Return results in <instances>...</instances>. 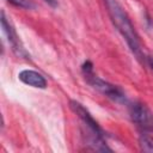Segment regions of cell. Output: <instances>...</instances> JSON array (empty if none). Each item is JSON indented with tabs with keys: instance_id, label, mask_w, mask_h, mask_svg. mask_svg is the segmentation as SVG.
<instances>
[{
	"instance_id": "obj_4",
	"label": "cell",
	"mask_w": 153,
	"mask_h": 153,
	"mask_svg": "<svg viewBox=\"0 0 153 153\" xmlns=\"http://www.w3.org/2000/svg\"><path fill=\"white\" fill-rule=\"evenodd\" d=\"M130 120L143 129H153V112L140 102H135L129 105Z\"/></svg>"
},
{
	"instance_id": "obj_8",
	"label": "cell",
	"mask_w": 153,
	"mask_h": 153,
	"mask_svg": "<svg viewBox=\"0 0 153 153\" xmlns=\"http://www.w3.org/2000/svg\"><path fill=\"white\" fill-rule=\"evenodd\" d=\"M7 1L17 7L25 8V10H31L35 7V4L32 2V0H7Z\"/></svg>"
},
{
	"instance_id": "obj_10",
	"label": "cell",
	"mask_w": 153,
	"mask_h": 153,
	"mask_svg": "<svg viewBox=\"0 0 153 153\" xmlns=\"http://www.w3.org/2000/svg\"><path fill=\"white\" fill-rule=\"evenodd\" d=\"M44 2H47L48 5H50L51 7H56L57 6V1L56 0H43Z\"/></svg>"
},
{
	"instance_id": "obj_9",
	"label": "cell",
	"mask_w": 153,
	"mask_h": 153,
	"mask_svg": "<svg viewBox=\"0 0 153 153\" xmlns=\"http://www.w3.org/2000/svg\"><path fill=\"white\" fill-rule=\"evenodd\" d=\"M145 65H147V66L153 71V56H151V55L146 56V59H145Z\"/></svg>"
},
{
	"instance_id": "obj_1",
	"label": "cell",
	"mask_w": 153,
	"mask_h": 153,
	"mask_svg": "<svg viewBox=\"0 0 153 153\" xmlns=\"http://www.w3.org/2000/svg\"><path fill=\"white\" fill-rule=\"evenodd\" d=\"M103 1H104L108 14H109L114 26L117 29V31L124 38L129 49L136 56V59L139 61H141L142 63H145L146 55L142 53L139 35L129 18V16L124 11V8L121 6V4L117 0H103Z\"/></svg>"
},
{
	"instance_id": "obj_3",
	"label": "cell",
	"mask_w": 153,
	"mask_h": 153,
	"mask_svg": "<svg viewBox=\"0 0 153 153\" xmlns=\"http://www.w3.org/2000/svg\"><path fill=\"white\" fill-rule=\"evenodd\" d=\"M0 22H1L2 31H4V33L6 35L7 41H8L10 45H11L12 50L14 51V54H16L17 56H19V57H24V59H26V60L30 59V55L27 54V51H26L25 48L23 47V44H22V42H20V39H19L18 35H17L16 29L13 27L12 23L7 19V17H6V14H5L4 11L1 12Z\"/></svg>"
},
{
	"instance_id": "obj_6",
	"label": "cell",
	"mask_w": 153,
	"mask_h": 153,
	"mask_svg": "<svg viewBox=\"0 0 153 153\" xmlns=\"http://www.w3.org/2000/svg\"><path fill=\"white\" fill-rule=\"evenodd\" d=\"M18 78L25 85L36 87V88H45L47 87V79L38 72L32 69H23L19 72Z\"/></svg>"
},
{
	"instance_id": "obj_7",
	"label": "cell",
	"mask_w": 153,
	"mask_h": 153,
	"mask_svg": "<svg viewBox=\"0 0 153 153\" xmlns=\"http://www.w3.org/2000/svg\"><path fill=\"white\" fill-rule=\"evenodd\" d=\"M139 146L143 152H153V136L149 134H141L139 137Z\"/></svg>"
},
{
	"instance_id": "obj_5",
	"label": "cell",
	"mask_w": 153,
	"mask_h": 153,
	"mask_svg": "<svg viewBox=\"0 0 153 153\" xmlns=\"http://www.w3.org/2000/svg\"><path fill=\"white\" fill-rule=\"evenodd\" d=\"M69 108H71V110L82 121L84 126H85L88 130H91V131H93V133H96V134H98V135L105 137V135H106L105 131L102 129V127L98 124V122L92 117V115L90 114V111H88L81 103H79V102L72 99V100H69Z\"/></svg>"
},
{
	"instance_id": "obj_2",
	"label": "cell",
	"mask_w": 153,
	"mask_h": 153,
	"mask_svg": "<svg viewBox=\"0 0 153 153\" xmlns=\"http://www.w3.org/2000/svg\"><path fill=\"white\" fill-rule=\"evenodd\" d=\"M84 76H85V80L93 88H96L102 94H104L108 98H110L111 100H114L116 103H124L126 102V93L117 85H114V84H111V82H109L106 80L100 79L99 76H97L94 74V72L85 73Z\"/></svg>"
}]
</instances>
